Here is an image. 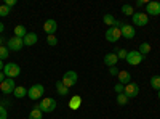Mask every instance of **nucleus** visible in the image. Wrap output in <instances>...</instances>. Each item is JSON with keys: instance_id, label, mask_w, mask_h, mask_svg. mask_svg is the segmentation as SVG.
Instances as JSON below:
<instances>
[{"instance_id": "f257e3e1", "label": "nucleus", "mask_w": 160, "mask_h": 119, "mask_svg": "<svg viewBox=\"0 0 160 119\" xmlns=\"http://www.w3.org/2000/svg\"><path fill=\"white\" fill-rule=\"evenodd\" d=\"M35 108H38L42 113H53L56 110V101L50 97H47V98H42V103H37Z\"/></svg>"}, {"instance_id": "f03ea898", "label": "nucleus", "mask_w": 160, "mask_h": 119, "mask_svg": "<svg viewBox=\"0 0 160 119\" xmlns=\"http://www.w3.org/2000/svg\"><path fill=\"white\" fill-rule=\"evenodd\" d=\"M43 92H45V87H43L42 84H34L32 87H29V89H28V97H29L31 100L37 101V100L42 98Z\"/></svg>"}, {"instance_id": "7ed1b4c3", "label": "nucleus", "mask_w": 160, "mask_h": 119, "mask_svg": "<svg viewBox=\"0 0 160 119\" xmlns=\"http://www.w3.org/2000/svg\"><path fill=\"white\" fill-rule=\"evenodd\" d=\"M77 81H78V76H77L75 71H68V73H64V76H62V79H61V82H62L66 87H68V89L74 87V85L77 84Z\"/></svg>"}, {"instance_id": "20e7f679", "label": "nucleus", "mask_w": 160, "mask_h": 119, "mask_svg": "<svg viewBox=\"0 0 160 119\" xmlns=\"http://www.w3.org/2000/svg\"><path fill=\"white\" fill-rule=\"evenodd\" d=\"M3 74H5L7 77H10V79L18 77V76L21 74V68H19V64H16V63H8V64H5V68H3Z\"/></svg>"}, {"instance_id": "39448f33", "label": "nucleus", "mask_w": 160, "mask_h": 119, "mask_svg": "<svg viewBox=\"0 0 160 119\" xmlns=\"http://www.w3.org/2000/svg\"><path fill=\"white\" fill-rule=\"evenodd\" d=\"M146 57H142L138 50H131V51H128V55H127V63L128 64H131V66H138V64H141L142 63V60H144Z\"/></svg>"}, {"instance_id": "423d86ee", "label": "nucleus", "mask_w": 160, "mask_h": 119, "mask_svg": "<svg viewBox=\"0 0 160 119\" xmlns=\"http://www.w3.org/2000/svg\"><path fill=\"white\" fill-rule=\"evenodd\" d=\"M24 47V42H22V39H18V37H10L8 39V42H7V48L10 51H19L21 48Z\"/></svg>"}, {"instance_id": "0eeeda50", "label": "nucleus", "mask_w": 160, "mask_h": 119, "mask_svg": "<svg viewBox=\"0 0 160 119\" xmlns=\"http://www.w3.org/2000/svg\"><path fill=\"white\" fill-rule=\"evenodd\" d=\"M120 37H122V31H120L118 28H115V26L108 28V31H106V39H108V42H111V44L117 42Z\"/></svg>"}, {"instance_id": "6e6552de", "label": "nucleus", "mask_w": 160, "mask_h": 119, "mask_svg": "<svg viewBox=\"0 0 160 119\" xmlns=\"http://www.w3.org/2000/svg\"><path fill=\"white\" fill-rule=\"evenodd\" d=\"M146 15L151 16H158L160 15V2L157 0H152V2L146 3Z\"/></svg>"}, {"instance_id": "1a4fd4ad", "label": "nucleus", "mask_w": 160, "mask_h": 119, "mask_svg": "<svg viewBox=\"0 0 160 119\" xmlns=\"http://www.w3.org/2000/svg\"><path fill=\"white\" fill-rule=\"evenodd\" d=\"M15 89H16L15 81H13V79H10V77H7L5 81L0 84V90H2V94H3V95L13 94V92H15Z\"/></svg>"}, {"instance_id": "9d476101", "label": "nucleus", "mask_w": 160, "mask_h": 119, "mask_svg": "<svg viewBox=\"0 0 160 119\" xmlns=\"http://www.w3.org/2000/svg\"><path fill=\"white\" fill-rule=\"evenodd\" d=\"M123 94H125L128 98H135V97H138V94H139V85H138L136 82H130V84H127V85H125V90H123Z\"/></svg>"}, {"instance_id": "9b49d317", "label": "nucleus", "mask_w": 160, "mask_h": 119, "mask_svg": "<svg viewBox=\"0 0 160 119\" xmlns=\"http://www.w3.org/2000/svg\"><path fill=\"white\" fill-rule=\"evenodd\" d=\"M131 21H133V24L135 26H146L149 23V16L146 15V13H135V15L131 16Z\"/></svg>"}, {"instance_id": "f8f14e48", "label": "nucleus", "mask_w": 160, "mask_h": 119, "mask_svg": "<svg viewBox=\"0 0 160 119\" xmlns=\"http://www.w3.org/2000/svg\"><path fill=\"white\" fill-rule=\"evenodd\" d=\"M56 29H58V23H56L55 19H47V21L43 23V31H45L48 35H55Z\"/></svg>"}, {"instance_id": "ddd939ff", "label": "nucleus", "mask_w": 160, "mask_h": 119, "mask_svg": "<svg viewBox=\"0 0 160 119\" xmlns=\"http://www.w3.org/2000/svg\"><path fill=\"white\" fill-rule=\"evenodd\" d=\"M120 31H122V37H125V39H133L135 37V34H136V31H135V28H133L131 24H123L122 28H120Z\"/></svg>"}, {"instance_id": "4468645a", "label": "nucleus", "mask_w": 160, "mask_h": 119, "mask_svg": "<svg viewBox=\"0 0 160 119\" xmlns=\"http://www.w3.org/2000/svg\"><path fill=\"white\" fill-rule=\"evenodd\" d=\"M37 41H38V35H37L35 32H28V35L22 39V42H24L26 47H32V45H35Z\"/></svg>"}, {"instance_id": "2eb2a0df", "label": "nucleus", "mask_w": 160, "mask_h": 119, "mask_svg": "<svg viewBox=\"0 0 160 119\" xmlns=\"http://www.w3.org/2000/svg\"><path fill=\"white\" fill-rule=\"evenodd\" d=\"M117 77H118V84H122V85H127V84L131 82V74L128 71H125V69L120 71Z\"/></svg>"}, {"instance_id": "dca6fc26", "label": "nucleus", "mask_w": 160, "mask_h": 119, "mask_svg": "<svg viewBox=\"0 0 160 119\" xmlns=\"http://www.w3.org/2000/svg\"><path fill=\"white\" fill-rule=\"evenodd\" d=\"M118 63V57L115 53H108V55H104V64L106 66H109V68H112V66H115Z\"/></svg>"}, {"instance_id": "f3484780", "label": "nucleus", "mask_w": 160, "mask_h": 119, "mask_svg": "<svg viewBox=\"0 0 160 119\" xmlns=\"http://www.w3.org/2000/svg\"><path fill=\"white\" fill-rule=\"evenodd\" d=\"M15 37H18V39H24L26 35H28V29H26V26H22V24H18V26H15Z\"/></svg>"}, {"instance_id": "a211bd4d", "label": "nucleus", "mask_w": 160, "mask_h": 119, "mask_svg": "<svg viewBox=\"0 0 160 119\" xmlns=\"http://www.w3.org/2000/svg\"><path fill=\"white\" fill-rule=\"evenodd\" d=\"M80 105H82V98H80V95H74V97L69 100V108L74 110V111L80 108Z\"/></svg>"}, {"instance_id": "6ab92c4d", "label": "nucleus", "mask_w": 160, "mask_h": 119, "mask_svg": "<svg viewBox=\"0 0 160 119\" xmlns=\"http://www.w3.org/2000/svg\"><path fill=\"white\" fill-rule=\"evenodd\" d=\"M55 87H56L58 94H59L61 97H66V95L69 94V89H68V87H66V85H64V84L61 82V79H59V81H56V82H55Z\"/></svg>"}, {"instance_id": "aec40b11", "label": "nucleus", "mask_w": 160, "mask_h": 119, "mask_svg": "<svg viewBox=\"0 0 160 119\" xmlns=\"http://www.w3.org/2000/svg\"><path fill=\"white\" fill-rule=\"evenodd\" d=\"M13 95H15V98H24V97H28V89L24 85H18L15 92H13Z\"/></svg>"}, {"instance_id": "412c9836", "label": "nucleus", "mask_w": 160, "mask_h": 119, "mask_svg": "<svg viewBox=\"0 0 160 119\" xmlns=\"http://www.w3.org/2000/svg\"><path fill=\"white\" fill-rule=\"evenodd\" d=\"M151 50H152V47H151V44H149V42H142V44L139 45V48H138V51H139V53H141L142 57H146Z\"/></svg>"}, {"instance_id": "4be33fe9", "label": "nucleus", "mask_w": 160, "mask_h": 119, "mask_svg": "<svg viewBox=\"0 0 160 119\" xmlns=\"http://www.w3.org/2000/svg\"><path fill=\"white\" fill-rule=\"evenodd\" d=\"M102 21H104V24L106 26H109V28H112V26L115 24V18H114V15H111V13H108V15H104V18H102Z\"/></svg>"}, {"instance_id": "5701e85b", "label": "nucleus", "mask_w": 160, "mask_h": 119, "mask_svg": "<svg viewBox=\"0 0 160 119\" xmlns=\"http://www.w3.org/2000/svg\"><path fill=\"white\" fill-rule=\"evenodd\" d=\"M42 114H43L42 111H40L38 108H35V106H34V108L29 111V119H42V117H43Z\"/></svg>"}, {"instance_id": "b1692460", "label": "nucleus", "mask_w": 160, "mask_h": 119, "mask_svg": "<svg viewBox=\"0 0 160 119\" xmlns=\"http://www.w3.org/2000/svg\"><path fill=\"white\" fill-rule=\"evenodd\" d=\"M122 13L127 15V16H133L135 15V8H133L131 5H128V3H125V5H122Z\"/></svg>"}, {"instance_id": "393cba45", "label": "nucleus", "mask_w": 160, "mask_h": 119, "mask_svg": "<svg viewBox=\"0 0 160 119\" xmlns=\"http://www.w3.org/2000/svg\"><path fill=\"white\" fill-rule=\"evenodd\" d=\"M151 87L157 92L160 90V76H152L151 77Z\"/></svg>"}, {"instance_id": "a878e982", "label": "nucleus", "mask_w": 160, "mask_h": 119, "mask_svg": "<svg viewBox=\"0 0 160 119\" xmlns=\"http://www.w3.org/2000/svg\"><path fill=\"white\" fill-rule=\"evenodd\" d=\"M128 101H130V98H128L125 94H118V95H117V103L120 105V106H125V105H128Z\"/></svg>"}, {"instance_id": "bb28decb", "label": "nucleus", "mask_w": 160, "mask_h": 119, "mask_svg": "<svg viewBox=\"0 0 160 119\" xmlns=\"http://www.w3.org/2000/svg\"><path fill=\"white\" fill-rule=\"evenodd\" d=\"M117 51V57H118V60H127V55H128V50H125V48H117L115 50Z\"/></svg>"}, {"instance_id": "cd10ccee", "label": "nucleus", "mask_w": 160, "mask_h": 119, "mask_svg": "<svg viewBox=\"0 0 160 119\" xmlns=\"http://www.w3.org/2000/svg\"><path fill=\"white\" fill-rule=\"evenodd\" d=\"M8 57H10V50H8L7 47L2 45V47H0V60L3 61V60H7Z\"/></svg>"}, {"instance_id": "c85d7f7f", "label": "nucleus", "mask_w": 160, "mask_h": 119, "mask_svg": "<svg viewBox=\"0 0 160 119\" xmlns=\"http://www.w3.org/2000/svg\"><path fill=\"white\" fill-rule=\"evenodd\" d=\"M10 13H11V8L10 7H7L5 3L0 5V16H8Z\"/></svg>"}, {"instance_id": "c756f323", "label": "nucleus", "mask_w": 160, "mask_h": 119, "mask_svg": "<svg viewBox=\"0 0 160 119\" xmlns=\"http://www.w3.org/2000/svg\"><path fill=\"white\" fill-rule=\"evenodd\" d=\"M47 44H48V45H51V47H55V45L58 44L56 35H48V37H47Z\"/></svg>"}, {"instance_id": "7c9ffc66", "label": "nucleus", "mask_w": 160, "mask_h": 119, "mask_svg": "<svg viewBox=\"0 0 160 119\" xmlns=\"http://www.w3.org/2000/svg\"><path fill=\"white\" fill-rule=\"evenodd\" d=\"M114 90L117 92V95H118V94H123V90H125V85H122V84H118V82H117V84L114 85Z\"/></svg>"}, {"instance_id": "2f4dec72", "label": "nucleus", "mask_w": 160, "mask_h": 119, "mask_svg": "<svg viewBox=\"0 0 160 119\" xmlns=\"http://www.w3.org/2000/svg\"><path fill=\"white\" fill-rule=\"evenodd\" d=\"M0 119H8V113H7V108L0 105Z\"/></svg>"}, {"instance_id": "473e14b6", "label": "nucleus", "mask_w": 160, "mask_h": 119, "mask_svg": "<svg viewBox=\"0 0 160 119\" xmlns=\"http://www.w3.org/2000/svg\"><path fill=\"white\" fill-rule=\"evenodd\" d=\"M118 73H120V71H118V69L115 68V66H112V68H109V74H111V76H118Z\"/></svg>"}, {"instance_id": "72a5a7b5", "label": "nucleus", "mask_w": 160, "mask_h": 119, "mask_svg": "<svg viewBox=\"0 0 160 119\" xmlns=\"http://www.w3.org/2000/svg\"><path fill=\"white\" fill-rule=\"evenodd\" d=\"M3 3H5L7 7H10V8H11V7H15V5H16V0H5Z\"/></svg>"}, {"instance_id": "f704fd0d", "label": "nucleus", "mask_w": 160, "mask_h": 119, "mask_svg": "<svg viewBox=\"0 0 160 119\" xmlns=\"http://www.w3.org/2000/svg\"><path fill=\"white\" fill-rule=\"evenodd\" d=\"M0 105H2V106H10V105H11V101L10 100H0Z\"/></svg>"}, {"instance_id": "c9c22d12", "label": "nucleus", "mask_w": 160, "mask_h": 119, "mask_svg": "<svg viewBox=\"0 0 160 119\" xmlns=\"http://www.w3.org/2000/svg\"><path fill=\"white\" fill-rule=\"evenodd\" d=\"M5 79H7V76L3 74V71H0V84H2V82L5 81Z\"/></svg>"}, {"instance_id": "e433bc0d", "label": "nucleus", "mask_w": 160, "mask_h": 119, "mask_svg": "<svg viewBox=\"0 0 160 119\" xmlns=\"http://www.w3.org/2000/svg\"><path fill=\"white\" fill-rule=\"evenodd\" d=\"M146 3V0H138V2H136V7H142Z\"/></svg>"}, {"instance_id": "4c0bfd02", "label": "nucleus", "mask_w": 160, "mask_h": 119, "mask_svg": "<svg viewBox=\"0 0 160 119\" xmlns=\"http://www.w3.org/2000/svg\"><path fill=\"white\" fill-rule=\"evenodd\" d=\"M3 68H5V64H3L2 60H0V71H3Z\"/></svg>"}, {"instance_id": "58836bf2", "label": "nucleus", "mask_w": 160, "mask_h": 119, "mask_svg": "<svg viewBox=\"0 0 160 119\" xmlns=\"http://www.w3.org/2000/svg\"><path fill=\"white\" fill-rule=\"evenodd\" d=\"M3 31H5V26H3L2 23H0V32H3Z\"/></svg>"}, {"instance_id": "ea45409f", "label": "nucleus", "mask_w": 160, "mask_h": 119, "mask_svg": "<svg viewBox=\"0 0 160 119\" xmlns=\"http://www.w3.org/2000/svg\"><path fill=\"white\" fill-rule=\"evenodd\" d=\"M157 97H158V100H160V90L157 92Z\"/></svg>"}]
</instances>
